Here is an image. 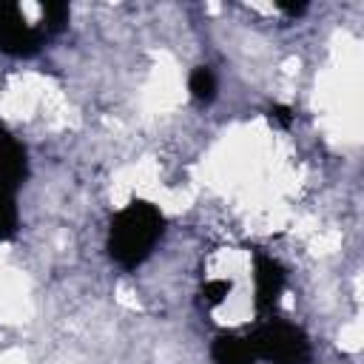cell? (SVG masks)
<instances>
[{
  "instance_id": "obj_1",
  "label": "cell",
  "mask_w": 364,
  "mask_h": 364,
  "mask_svg": "<svg viewBox=\"0 0 364 364\" xmlns=\"http://www.w3.org/2000/svg\"><path fill=\"white\" fill-rule=\"evenodd\" d=\"M162 233V216L148 202H134L111 225V256L119 264H139Z\"/></svg>"
},
{
  "instance_id": "obj_2",
  "label": "cell",
  "mask_w": 364,
  "mask_h": 364,
  "mask_svg": "<svg viewBox=\"0 0 364 364\" xmlns=\"http://www.w3.org/2000/svg\"><path fill=\"white\" fill-rule=\"evenodd\" d=\"M250 347L279 364H307V355H310L304 336L293 324H284V321L264 324L256 341H250Z\"/></svg>"
},
{
  "instance_id": "obj_3",
  "label": "cell",
  "mask_w": 364,
  "mask_h": 364,
  "mask_svg": "<svg viewBox=\"0 0 364 364\" xmlns=\"http://www.w3.org/2000/svg\"><path fill=\"white\" fill-rule=\"evenodd\" d=\"M43 31H46L43 26L26 20V11L20 6L0 3V48L3 51L28 54L37 48Z\"/></svg>"
},
{
  "instance_id": "obj_4",
  "label": "cell",
  "mask_w": 364,
  "mask_h": 364,
  "mask_svg": "<svg viewBox=\"0 0 364 364\" xmlns=\"http://www.w3.org/2000/svg\"><path fill=\"white\" fill-rule=\"evenodd\" d=\"M20 171H23V156H20V148L6 136L0 134V216H3V208H9V196L20 179Z\"/></svg>"
},
{
  "instance_id": "obj_5",
  "label": "cell",
  "mask_w": 364,
  "mask_h": 364,
  "mask_svg": "<svg viewBox=\"0 0 364 364\" xmlns=\"http://www.w3.org/2000/svg\"><path fill=\"white\" fill-rule=\"evenodd\" d=\"M216 358L222 364H250L253 361V347L250 341H239V338H222L216 344Z\"/></svg>"
},
{
  "instance_id": "obj_6",
  "label": "cell",
  "mask_w": 364,
  "mask_h": 364,
  "mask_svg": "<svg viewBox=\"0 0 364 364\" xmlns=\"http://www.w3.org/2000/svg\"><path fill=\"white\" fill-rule=\"evenodd\" d=\"M213 88H216V80L208 68H196L193 77H191V91L199 97V100H210L213 97Z\"/></svg>"
}]
</instances>
